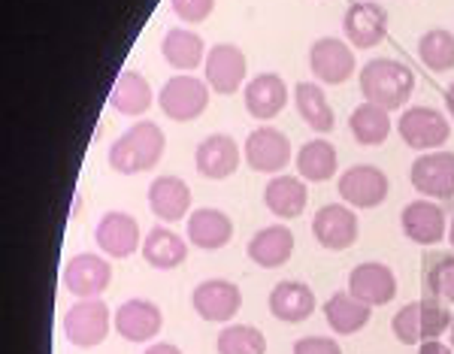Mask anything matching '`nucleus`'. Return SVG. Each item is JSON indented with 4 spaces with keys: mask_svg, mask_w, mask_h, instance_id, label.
Returning <instances> with one entry per match:
<instances>
[{
    "mask_svg": "<svg viewBox=\"0 0 454 354\" xmlns=\"http://www.w3.org/2000/svg\"><path fill=\"white\" fill-rule=\"evenodd\" d=\"M167 137L155 122H137L109 146V167L121 176H137L158 167Z\"/></svg>",
    "mask_w": 454,
    "mask_h": 354,
    "instance_id": "f257e3e1",
    "label": "nucleus"
},
{
    "mask_svg": "<svg viewBox=\"0 0 454 354\" xmlns=\"http://www.w3.org/2000/svg\"><path fill=\"white\" fill-rule=\"evenodd\" d=\"M361 91L367 103L382 109H400L415 91V73L394 58H376L361 70Z\"/></svg>",
    "mask_w": 454,
    "mask_h": 354,
    "instance_id": "f03ea898",
    "label": "nucleus"
},
{
    "mask_svg": "<svg viewBox=\"0 0 454 354\" xmlns=\"http://www.w3.org/2000/svg\"><path fill=\"white\" fill-rule=\"evenodd\" d=\"M451 312L442 300H419V303H406L394 315L391 330L403 345L427 342V339H439L451 327Z\"/></svg>",
    "mask_w": 454,
    "mask_h": 354,
    "instance_id": "7ed1b4c3",
    "label": "nucleus"
},
{
    "mask_svg": "<svg viewBox=\"0 0 454 354\" xmlns=\"http://www.w3.org/2000/svg\"><path fill=\"white\" fill-rule=\"evenodd\" d=\"M109 324H113V315L104 300H79L64 315V336L76 349H98L109 336Z\"/></svg>",
    "mask_w": 454,
    "mask_h": 354,
    "instance_id": "20e7f679",
    "label": "nucleus"
},
{
    "mask_svg": "<svg viewBox=\"0 0 454 354\" xmlns=\"http://www.w3.org/2000/svg\"><path fill=\"white\" fill-rule=\"evenodd\" d=\"M397 130L403 137V143L409 149H419V152H430L439 149V146L449 143L451 137V124L439 109L434 106H412L400 115Z\"/></svg>",
    "mask_w": 454,
    "mask_h": 354,
    "instance_id": "39448f33",
    "label": "nucleus"
},
{
    "mask_svg": "<svg viewBox=\"0 0 454 354\" xmlns=\"http://www.w3.org/2000/svg\"><path fill=\"white\" fill-rule=\"evenodd\" d=\"M340 197L355 209H376L387 201V191H391V182L379 167L372 164H355L348 167L346 173L340 176Z\"/></svg>",
    "mask_w": 454,
    "mask_h": 354,
    "instance_id": "423d86ee",
    "label": "nucleus"
},
{
    "mask_svg": "<svg viewBox=\"0 0 454 354\" xmlns=\"http://www.w3.org/2000/svg\"><path fill=\"white\" fill-rule=\"evenodd\" d=\"M158 103L167 118L173 122H194L209 106V85L194 76H173L160 88Z\"/></svg>",
    "mask_w": 454,
    "mask_h": 354,
    "instance_id": "0eeeda50",
    "label": "nucleus"
},
{
    "mask_svg": "<svg viewBox=\"0 0 454 354\" xmlns=\"http://www.w3.org/2000/svg\"><path fill=\"white\" fill-rule=\"evenodd\" d=\"M64 287L79 300H98L113 282V267L100 255H76L64 267Z\"/></svg>",
    "mask_w": 454,
    "mask_h": 354,
    "instance_id": "6e6552de",
    "label": "nucleus"
},
{
    "mask_svg": "<svg viewBox=\"0 0 454 354\" xmlns=\"http://www.w3.org/2000/svg\"><path fill=\"white\" fill-rule=\"evenodd\" d=\"M192 306L203 321L224 324L243 309V291L227 279H207L194 287Z\"/></svg>",
    "mask_w": 454,
    "mask_h": 354,
    "instance_id": "1a4fd4ad",
    "label": "nucleus"
},
{
    "mask_svg": "<svg viewBox=\"0 0 454 354\" xmlns=\"http://www.w3.org/2000/svg\"><path fill=\"white\" fill-rule=\"evenodd\" d=\"M312 236L321 248L331 252H346L357 242V216L342 203H327L315 212Z\"/></svg>",
    "mask_w": 454,
    "mask_h": 354,
    "instance_id": "9d476101",
    "label": "nucleus"
},
{
    "mask_svg": "<svg viewBox=\"0 0 454 354\" xmlns=\"http://www.w3.org/2000/svg\"><path fill=\"white\" fill-rule=\"evenodd\" d=\"M207 85L212 91L218 94H233L239 91L246 83V70H248V61H246V51L233 43H218L207 51Z\"/></svg>",
    "mask_w": 454,
    "mask_h": 354,
    "instance_id": "9b49d317",
    "label": "nucleus"
},
{
    "mask_svg": "<svg viewBox=\"0 0 454 354\" xmlns=\"http://www.w3.org/2000/svg\"><path fill=\"white\" fill-rule=\"evenodd\" d=\"M355 64V51L346 46V40H336V36H321L309 49V70L325 85H342L351 79Z\"/></svg>",
    "mask_w": 454,
    "mask_h": 354,
    "instance_id": "f8f14e48",
    "label": "nucleus"
},
{
    "mask_svg": "<svg viewBox=\"0 0 454 354\" xmlns=\"http://www.w3.org/2000/svg\"><path fill=\"white\" fill-rule=\"evenodd\" d=\"M246 164L254 173H282L291 164V139L270 124L252 130L246 139Z\"/></svg>",
    "mask_w": 454,
    "mask_h": 354,
    "instance_id": "ddd939ff",
    "label": "nucleus"
},
{
    "mask_svg": "<svg viewBox=\"0 0 454 354\" xmlns=\"http://www.w3.org/2000/svg\"><path fill=\"white\" fill-rule=\"evenodd\" d=\"M412 185L424 197L434 201H451L454 197V152H430L421 154L409 169Z\"/></svg>",
    "mask_w": 454,
    "mask_h": 354,
    "instance_id": "4468645a",
    "label": "nucleus"
},
{
    "mask_svg": "<svg viewBox=\"0 0 454 354\" xmlns=\"http://www.w3.org/2000/svg\"><path fill=\"white\" fill-rule=\"evenodd\" d=\"M342 31L346 40H351L355 49H372L387 36V10L376 0H357L348 6L346 19H342Z\"/></svg>",
    "mask_w": 454,
    "mask_h": 354,
    "instance_id": "2eb2a0df",
    "label": "nucleus"
},
{
    "mask_svg": "<svg viewBox=\"0 0 454 354\" xmlns=\"http://www.w3.org/2000/svg\"><path fill=\"white\" fill-rule=\"evenodd\" d=\"M348 294L367 306H387L397 297V276H394L391 267L379 261L357 264L348 272Z\"/></svg>",
    "mask_w": 454,
    "mask_h": 354,
    "instance_id": "dca6fc26",
    "label": "nucleus"
},
{
    "mask_svg": "<svg viewBox=\"0 0 454 354\" xmlns=\"http://www.w3.org/2000/svg\"><path fill=\"white\" fill-rule=\"evenodd\" d=\"M140 224H137L134 216H128V212H106L104 218L98 221V227H94V242L100 246V252L106 257H130L140 248Z\"/></svg>",
    "mask_w": 454,
    "mask_h": 354,
    "instance_id": "f3484780",
    "label": "nucleus"
},
{
    "mask_svg": "<svg viewBox=\"0 0 454 354\" xmlns=\"http://www.w3.org/2000/svg\"><path fill=\"white\" fill-rule=\"evenodd\" d=\"M115 330H119L121 339L128 342H149L160 334L164 327V315L160 309L152 303V300L134 297V300H124V303L115 309Z\"/></svg>",
    "mask_w": 454,
    "mask_h": 354,
    "instance_id": "a211bd4d",
    "label": "nucleus"
},
{
    "mask_svg": "<svg viewBox=\"0 0 454 354\" xmlns=\"http://www.w3.org/2000/svg\"><path fill=\"white\" fill-rule=\"evenodd\" d=\"M239 161H243V152H239L237 139L227 134H212L197 146L194 152V167L200 176L207 179L222 182L227 176H233L239 169Z\"/></svg>",
    "mask_w": 454,
    "mask_h": 354,
    "instance_id": "6ab92c4d",
    "label": "nucleus"
},
{
    "mask_svg": "<svg viewBox=\"0 0 454 354\" xmlns=\"http://www.w3.org/2000/svg\"><path fill=\"white\" fill-rule=\"evenodd\" d=\"M403 233L419 246H436L445 236V209L430 201H412L400 216Z\"/></svg>",
    "mask_w": 454,
    "mask_h": 354,
    "instance_id": "aec40b11",
    "label": "nucleus"
},
{
    "mask_svg": "<svg viewBox=\"0 0 454 354\" xmlns=\"http://www.w3.org/2000/svg\"><path fill=\"white\" fill-rule=\"evenodd\" d=\"M188 240L203 252H218L233 240V221L222 209H212V206L194 209L188 216Z\"/></svg>",
    "mask_w": 454,
    "mask_h": 354,
    "instance_id": "412c9836",
    "label": "nucleus"
},
{
    "mask_svg": "<svg viewBox=\"0 0 454 354\" xmlns=\"http://www.w3.org/2000/svg\"><path fill=\"white\" fill-rule=\"evenodd\" d=\"M288 103V85H285L282 76L276 73H261L252 83H246V109L248 115L261 118V122H270L285 109Z\"/></svg>",
    "mask_w": 454,
    "mask_h": 354,
    "instance_id": "4be33fe9",
    "label": "nucleus"
},
{
    "mask_svg": "<svg viewBox=\"0 0 454 354\" xmlns=\"http://www.w3.org/2000/svg\"><path fill=\"white\" fill-rule=\"evenodd\" d=\"M149 206L160 221H182L192 209V188L179 176H158L149 185Z\"/></svg>",
    "mask_w": 454,
    "mask_h": 354,
    "instance_id": "5701e85b",
    "label": "nucleus"
},
{
    "mask_svg": "<svg viewBox=\"0 0 454 354\" xmlns=\"http://www.w3.org/2000/svg\"><path fill=\"white\" fill-rule=\"evenodd\" d=\"M291 255H294V233L285 224L263 227V231L254 233L252 242H248V257L263 270L285 267Z\"/></svg>",
    "mask_w": 454,
    "mask_h": 354,
    "instance_id": "b1692460",
    "label": "nucleus"
},
{
    "mask_svg": "<svg viewBox=\"0 0 454 354\" xmlns=\"http://www.w3.org/2000/svg\"><path fill=\"white\" fill-rule=\"evenodd\" d=\"M270 312H273L279 321H288V324L306 321L315 312L312 287L303 282H294V279L279 282L273 291H270Z\"/></svg>",
    "mask_w": 454,
    "mask_h": 354,
    "instance_id": "393cba45",
    "label": "nucleus"
},
{
    "mask_svg": "<svg viewBox=\"0 0 454 354\" xmlns=\"http://www.w3.org/2000/svg\"><path fill=\"white\" fill-rule=\"evenodd\" d=\"M152 100H155V94H152L149 79L137 70H121L119 79H115V85H113V91H109V106L121 115L149 113Z\"/></svg>",
    "mask_w": 454,
    "mask_h": 354,
    "instance_id": "a878e982",
    "label": "nucleus"
},
{
    "mask_svg": "<svg viewBox=\"0 0 454 354\" xmlns=\"http://www.w3.org/2000/svg\"><path fill=\"white\" fill-rule=\"evenodd\" d=\"M325 319L331 324L333 334L351 336L357 330H364L372 319V306L361 303L357 297H351L348 291H336L331 300L325 303Z\"/></svg>",
    "mask_w": 454,
    "mask_h": 354,
    "instance_id": "bb28decb",
    "label": "nucleus"
},
{
    "mask_svg": "<svg viewBox=\"0 0 454 354\" xmlns=\"http://www.w3.org/2000/svg\"><path fill=\"white\" fill-rule=\"evenodd\" d=\"M306 201H309V191H306L303 179H297V176H276V179H270V185L263 188V203L279 218L303 216Z\"/></svg>",
    "mask_w": 454,
    "mask_h": 354,
    "instance_id": "cd10ccee",
    "label": "nucleus"
},
{
    "mask_svg": "<svg viewBox=\"0 0 454 354\" xmlns=\"http://www.w3.org/2000/svg\"><path fill=\"white\" fill-rule=\"evenodd\" d=\"M160 51H164L167 64L176 70H194L197 64H207V43L200 34L188 31V28H173L160 40Z\"/></svg>",
    "mask_w": 454,
    "mask_h": 354,
    "instance_id": "c85d7f7f",
    "label": "nucleus"
},
{
    "mask_svg": "<svg viewBox=\"0 0 454 354\" xmlns=\"http://www.w3.org/2000/svg\"><path fill=\"white\" fill-rule=\"evenodd\" d=\"M143 257L155 270H176L188 257V242L167 227H152L143 242Z\"/></svg>",
    "mask_w": 454,
    "mask_h": 354,
    "instance_id": "c756f323",
    "label": "nucleus"
},
{
    "mask_svg": "<svg viewBox=\"0 0 454 354\" xmlns=\"http://www.w3.org/2000/svg\"><path fill=\"white\" fill-rule=\"evenodd\" d=\"M294 103L303 115V122L309 124L315 134H331L333 124H336V115H333V106L327 100L325 88H318L315 83H300L294 88Z\"/></svg>",
    "mask_w": 454,
    "mask_h": 354,
    "instance_id": "7c9ffc66",
    "label": "nucleus"
},
{
    "mask_svg": "<svg viewBox=\"0 0 454 354\" xmlns=\"http://www.w3.org/2000/svg\"><path fill=\"white\" fill-rule=\"evenodd\" d=\"M336 167H340V154H336L333 143H327V139H309L306 146H300L297 173L303 176L306 182L333 179Z\"/></svg>",
    "mask_w": 454,
    "mask_h": 354,
    "instance_id": "2f4dec72",
    "label": "nucleus"
},
{
    "mask_svg": "<svg viewBox=\"0 0 454 354\" xmlns=\"http://www.w3.org/2000/svg\"><path fill=\"white\" fill-rule=\"evenodd\" d=\"M348 128L361 146H382L385 139L391 137V115H387V109L364 100L361 106L351 113Z\"/></svg>",
    "mask_w": 454,
    "mask_h": 354,
    "instance_id": "473e14b6",
    "label": "nucleus"
},
{
    "mask_svg": "<svg viewBox=\"0 0 454 354\" xmlns=\"http://www.w3.org/2000/svg\"><path fill=\"white\" fill-rule=\"evenodd\" d=\"M419 55L434 73H445L454 67V34L445 28H434L419 40Z\"/></svg>",
    "mask_w": 454,
    "mask_h": 354,
    "instance_id": "72a5a7b5",
    "label": "nucleus"
},
{
    "mask_svg": "<svg viewBox=\"0 0 454 354\" xmlns=\"http://www.w3.org/2000/svg\"><path fill=\"white\" fill-rule=\"evenodd\" d=\"M424 285L430 297L454 303V255H427L424 261Z\"/></svg>",
    "mask_w": 454,
    "mask_h": 354,
    "instance_id": "f704fd0d",
    "label": "nucleus"
},
{
    "mask_svg": "<svg viewBox=\"0 0 454 354\" xmlns=\"http://www.w3.org/2000/svg\"><path fill=\"white\" fill-rule=\"evenodd\" d=\"M218 354H267V339L252 324H231L218 334Z\"/></svg>",
    "mask_w": 454,
    "mask_h": 354,
    "instance_id": "c9c22d12",
    "label": "nucleus"
},
{
    "mask_svg": "<svg viewBox=\"0 0 454 354\" xmlns=\"http://www.w3.org/2000/svg\"><path fill=\"white\" fill-rule=\"evenodd\" d=\"M170 6L182 21H188V25H200V21H207L212 16L215 0H170Z\"/></svg>",
    "mask_w": 454,
    "mask_h": 354,
    "instance_id": "e433bc0d",
    "label": "nucleus"
},
{
    "mask_svg": "<svg viewBox=\"0 0 454 354\" xmlns=\"http://www.w3.org/2000/svg\"><path fill=\"white\" fill-rule=\"evenodd\" d=\"M294 354H342V349L331 336H303L294 342Z\"/></svg>",
    "mask_w": 454,
    "mask_h": 354,
    "instance_id": "4c0bfd02",
    "label": "nucleus"
},
{
    "mask_svg": "<svg viewBox=\"0 0 454 354\" xmlns=\"http://www.w3.org/2000/svg\"><path fill=\"white\" fill-rule=\"evenodd\" d=\"M419 354H451V349L439 342V339H427V342L419 345Z\"/></svg>",
    "mask_w": 454,
    "mask_h": 354,
    "instance_id": "58836bf2",
    "label": "nucleus"
},
{
    "mask_svg": "<svg viewBox=\"0 0 454 354\" xmlns=\"http://www.w3.org/2000/svg\"><path fill=\"white\" fill-rule=\"evenodd\" d=\"M145 354H182V351L176 349L173 342H155V345H149V349H145Z\"/></svg>",
    "mask_w": 454,
    "mask_h": 354,
    "instance_id": "ea45409f",
    "label": "nucleus"
},
{
    "mask_svg": "<svg viewBox=\"0 0 454 354\" xmlns=\"http://www.w3.org/2000/svg\"><path fill=\"white\" fill-rule=\"evenodd\" d=\"M445 106H449V113H451V118H454V85L445 91Z\"/></svg>",
    "mask_w": 454,
    "mask_h": 354,
    "instance_id": "a19ab883",
    "label": "nucleus"
},
{
    "mask_svg": "<svg viewBox=\"0 0 454 354\" xmlns=\"http://www.w3.org/2000/svg\"><path fill=\"white\" fill-rule=\"evenodd\" d=\"M449 240H451V246H454V221H451V227H449Z\"/></svg>",
    "mask_w": 454,
    "mask_h": 354,
    "instance_id": "79ce46f5",
    "label": "nucleus"
},
{
    "mask_svg": "<svg viewBox=\"0 0 454 354\" xmlns=\"http://www.w3.org/2000/svg\"><path fill=\"white\" fill-rule=\"evenodd\" d=\"M451 345H454V321H451Z\"/></svg>",
    "mask_w": 454,
    "mask_h": 354,
    "instance_id": "37998d69",
    "label": "nucleus"
}]
</instances>
